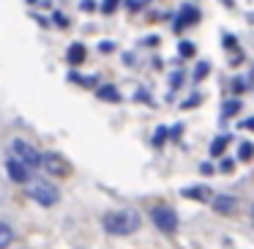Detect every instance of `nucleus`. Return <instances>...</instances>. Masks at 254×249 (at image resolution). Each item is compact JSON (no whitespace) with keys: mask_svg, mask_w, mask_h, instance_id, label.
<instances>
[{"mask_svg":"<svg viewBox=\"0 0 254 249\" xmlns=\"http://www.w3.org/2000/svg\"><path fill=\"white\" fill-rule=\"evenodd\" d=\"M101 225L112 236H131V233L139 230V214L137 211H128V208L126 211H110V214H104Z\"/></svg>","mask_w":254,"mask_h":249,"instance_id":"obj_1","label":"nucleus"},{"mask_svg":"<svg viewBox=\"0 0 254 249\" xmlns=\"http://www.w3.org/2000/svg\"><path fill=\"white\" fill-rule=\"evenodd\" d=\"M28 194L36 200V203H41V205H55L58 200H61V192H58L50 181H33L28 186Z\"/></svg>","mask_w":254,"mask_h":249,"instance_id":"obj_2","label":"nucleus"},{"mask_svg":"<svg viewBox=\"0 0 254 249\" xmlns=\"http://www.w3.org/2000/svg\"><path fill=\"white\" fill-rule=\"evenodd\" d=\"M11 151H14V159H19L25 167H30V170H33V167H41V154L30 143H25V140H14Z\"/></svg>","mask_w":254,"mask_h":249,"instance_id":"obj_3","label":"nucleus"},{"mask_svg":"<svg viewBox=\"0 0 254 249\" xmlns=\"http://www.w3.org/2000/svg\"><path fill=\"white\" fill-rule=\"evenodd\" d=\"M153 222L161 233H175L178 230V214L170 208V205H156L153 208Z\"/></svg>","mask_w":254,"mask_h":249,"instance_id":"obj_4","label":"nucleus"},{"mask_svg":"<svg viewBox=\"0 0 254 249\" xmlns=\"http://www.w3.org/2000/svg\"><path fill=\"white\" fill-rule=\"evenodd\" d=\"M41 165L47 167V172H50V175H58V178H68V175H71V165H68V159H63L61 154L41 156Z\"/></svg>","mask_w":254,"mask_h":249,"instance_id":"obj_5","label":"nucleus"},{"mask_svg":"<svg viewBox=\"0 0 254 249\" xmlns=\"http://www.w3.org/2000/svg\"><path fill=\"white\" fill-rule=\"evenodd\" d=\"M6 170H8V175H11V181H17V183L28 181V167H25L19 159H14V156L6 162Z\"/></svg>","mask_w":254,"mask_h":249,"instance_id":"obj_6","label":"nucleus"},{"mask_svg":"<svg viewBox=\"0 0 254 249\" xmlns=\"http://www.w3.org/2000/svg\"><path fill=\"white\" fill-rule=\"evenodd\" d=\"M199 19V11L194 6H183V11L178 14V19H175V30H183V28H189V25H194Z\"/></svg>","mask_w":254,"mask_h":249,"instance_id":"obj_7","label":"nucleus"},{"mask_svg":"<svg viewBox=\"0 0 254 249\" xmlns=\"http://www.w3.org/2000/svg\"><path fill=\"white\" fill-rule=\"evenodd\" d=\"M213 208L219 211V214H232V211L238 208V200L230 197V194H216V197H213Z\"/></svg>","mask_w":254,"mask_h":249,"instance_id":"obj_8","label":"nucleus"},{"mask_svg":"<svg viewBox=\"0 0 254 249\" xmlns=\"http://www.w3.org/2000/svg\"><path fill=\"white\" fill-rule=\"evenodd\" d=\"M183 197H191V200H210L213 194H210L208 186H189V189H183Z\"/></svg>","mask_w":254,"mask_h":249,"instance_id":"obj_9","label":"nucleus"},{"mask_svg":"<svg viewBox=\"0 0 254 249\" xmlns=\"http://www.w3.org/2000/svg\"><path fill=\"white\" fill-rule=\"evenodd\" d=\"M14 241V233L6 222H0V249H8V244Z\"/></svg>","mask_w":254,"mask_h":249,"instance_id":"obj_10","label":"nucleus"},{"mask_svg":"<svg viewBox=\"0 0 254 249\" xmlns=\"http://www.w3.org/2000/svg\"><path fill=\"white\" fill-rule=\"evenodd\" d=\"M227 143H230V137L227 134H221V137H216L213 143H210V156H221L227 148Z\"/></svg>","mask_w":254,"mask_h":249,"instance_id":"obj_11","label":"nucleus"},{"mask_svg":"<svg viewBox=\"0 0 254 249\" xmlns=\"http://www.w3.org/2000/svg\"><path fill=\"white\" fill-rule=\"evenodd\" d=\"M99 99H104V101H121V93H118L112 85H104V88H99Z\"/></svg>","mask_w":254,"mask_h":249,"instance_id":"obj_12","label":"nucleus"},{"mask_svg":"<svg viewBox=\"0 0 254 249\" xmlns=\"http://www.w3.org/2000/svg\"><path fill=\"white\" fill-rule=\"evenodd\" d=\"M235 112H241V99H232L221 107V118H232Z\"/></svg>","mask_w":254,"mask_h":249,"instance_id":"obj_13","label":"nucleus"},{"mask_svg":"<svg viewBox=\"0 0 254 249\" xmlns=\"http://www.w3.org/2000/svg\"><path fill=\"white\" fill-rule=\"evenodd\" d=\"M68 61H71V63H82L85 61V47L82 44H74L71 50H68Z\"/></svg>","mask_w":254,"mask_h":249,"instance_id":"obj_14","label":"nucleus"},{"mask_svg":"<svg viewBox=\"0 0 254 249\" xmlns=\"http://www.w3.org/2000/svg\"><path fill=\"white\" fill-rule=\"evenodd\" d=\"M252 156H254V145L252 143H243L241 148H238V159H241V162H249Z\"/></svg>","mask_w":254,"mask_h":249,"instance_id":"obj_15","label":"nucleus"},{"mask_svg":"<svg viewBox=\"0 0 254 249\" xmlns=\"http://www.w3.org/2000/svg\"><path fill=\"white\" fill-rule=\"evenodd\" d=\"M118 3H121V0H104V6H101V11L104 14H112L118 8Z\"/></svg>","mask_w":254,"mask_h":249,"instance_id":"obj_16","label":"nucleus"},{"mask_svg":"<svg viewBox=\"0 0 254 249\" xmlns=\"http://www.w3.org/2000/svg\"><path fill=\"white\" fill-rule=\"evenodd\" d=\"M181 55H183V58H191V55H194V44L183 41V44H181Z\"/></svg>","mask_w":254,"mask_h":249,"instance_id":"obj_17","label":"nucleus"},{"mask_svg":"<svg viewBox=\"0 0 254 249\" xmlns=\"http://www.w3.org/2000/svg\"><path fill=\"white\" fill-rule=\"evenodd\" d=\"M205 74H208V63H199L197 66V80H202Z\"/></svg>","mask_w":254,"mask_h":249,"instance_id":"obj_18","label":"nucleus"},{"mask_svg":"<svg viewBox=\"0 0 254 249\" xmlns=\"http://www.w3.org/2000/svg\"><path fill=\"white\" fill-rule=\"evenodd\" d=\"M164 137H167V129H159V132H156V145L164 143Z\"/></svg>","mask_w":254,"mask_h":249,"instance_id":"obj_19","label":"nucleus"},{"mask_svg":"<svg viewBox=\"0 0 254 249\" xmlns=\"http://www.w3.org/2000/svg\"><path fill=\"white\" fill-rule=\"evenodd\" d=\"M230 170H232V162L224 159V162H221V172H230Z\"/></svg>","mask_w":254,"mask_h":249,"instance_id":"obj_20","label":"nucleus"},{"mask_svg":"<svg viewBox=\"0 0 254 249\" xmlns=\"http://www.w3.org/2000/svg\"><path fill=\"white\" fill-rule=\"evenodd\" d=\"M243 126H246V129H254V118H252V121H246Z\"/></svg>","mask_w":254,"mask_h":249,"instance_id":"obj_21","label":"nucleus"}]
</instances>
